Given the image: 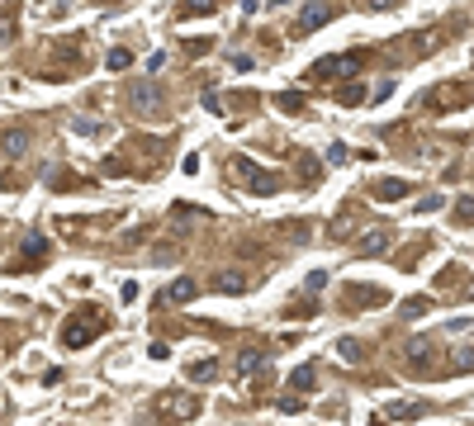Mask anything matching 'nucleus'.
Listing matches in <instances>:
<instances>
[{
	"instance_id": "nucleus-1",
	"label": "nucleus",
	"mask_w": 474,
	"mask_h": 426,
	"mask_svg": "<svg viewBox=\"0 0 474 426\" xmlns=\"http://www.w3.org/2000/svg\"><path fill=\"white\" fill-rule=\"evenodd\" d=\"M105 327H110V317H105V313H95V308H81V313H71V317L62 322V346H71V350L91 346L95 331H105Z\"/></svg>"
},
{
	"instance_id": "nucleus-2",
	"label": "nucleus",
	"mask_w": 474,
	"mask_h": 426,
	"mask_svg": "<svg viewBox=\"0 0 474 426\" xmlns=\"http://www.w3.org/2000/svg\"><path fill=\"white\" fill-rule=\"evenodd\" d=\"M152 412H157V417H171V422H195V417H200V398L195 394H157L152 398Z\"/></svg>"
},
{
	"instance_id": "nucleus-3",
	"label": "nucleus",
	"mask_w": 474,
	"mask_h": 426,
	"mask_svg": "<svg viewBox=\"0 0 474 426\" xmlns=\"http://www.w3.org/2000/svg\"><path fill=\"white\" fill-rule=\"evenodd\" d=\"M365 62V52H342V57H323L308 66V81H337V76H356Z\"/></svg>"
},
{
	"instance_id": "nucleus-4",
	"label": "nucleus",
	"mask_w": 474,
	"mask_h": 426,
	"mask_svg": "<svg viewBox=\"0 0 474 426\" xmlns=\"http://www.w3.org/2000/svg\"><path fill=\"white\" fill-rule=\"evenodd\" d=\"M237 175H242V185H247V194H256V199H266V194H275V189H280V175L275 171H261V166H256V161H237L233 166Z\"/></svg>"
},
{
	"instance_id": "nucleus-5",
	"label": "nucleus",
	"mask_w": 474,
	"mask_h": 426,
	"mask_svg": "<svg viewBox=\"0 0 474 426\" xmlns=\"http://www.w3.org/2000/svg\"><path fill=\"white\" fill-rule=\"evenodd\" d=\"M470 100H474V90L465 85V81H456V85H437V90L422 95V105H427V110H437V114L460 110V105H470Z\"/></svg>"
},
{
	"instance_id": "nucleus-6",
	"label": "nucleus",
	"mask_w": 474,
	"mask_h": 426,
	"mask_svg": "<svg viewBox=\"0 0 474 426\" xmlns=\"http://www.w3.org/2000/svg\"><path fill=\"white\" fill-rule=\"evenodd\" d=\"M128 105H133V114H142V119H157L161 114V85L157 81H133V85H128Z\"/></svg>"
},
{
	"instance_id": "nucleus-7",
	"label": "nucleus",
	"mask_w": 474,
	"mask_h": 426,
	"mask_svg": "<svg viewBox=\"0 0 474 426\" xmlns=\"http://www.w3.org/2000/svg\"><path fill=\"white\" fill-rule=\"evenodd\" d=\"M403 365H408L412 374H432L437 369V341H427V336L403 341Z\"/></svg>"
},
{
	"instance_id": "nucleus-8",
	"label": "nucleus",
	"mask_w": 474,
	"mask_h": 426,
	"mask_svg": "<svg viewBox=\"0 0 474 426\" xmlns=\"http://www.w3.org/2000/svg\"><path fill=\"white\" fill-rule=\"evenodd\" d=\"M389 247H394V227H370V232L356 242V256H361V261H375V256H384Z\"/></svg>"
},
{
	"instance_id": "nucleus-9",
	"label": "nucleus",
	"mask_w": 474,
	"mask_h": 426,
	"mask_svg": "<svg viewBox=\"0 0 474 426\" xmlns=\"http://www.w3.org/2000/svg\"><path fill=\"white\" fill-rule=\"evenodd\" d=\"M389 294L379 289V284H347L342 289V303H347V313H361V303H384Z\"/></svg>"
},
{
	"instance_id": "nucleus-10",
	"label": "nucleus",
	"mask_w": 474,
	"mask_h": 426,
	"mask_svg": "<svg viewBox=\"0 0 474 426\" xmlns=\"http://www.w3.org/2000/svg\"><path fill=\"white\" fill-rule=\"evenodd\" d=\"M403 194H412V185L408 180H398V175H384V180L370 185V199H379V204H398Z\"/></svg>"
},
{
	"instance_id": "nucleus-11",
	"label": "nucleus",
	"mask_w": 474,
	"mask_h": 426,
	"mask_svg": "<svg viewBox=\"0 0 474 426\" xmlns=\"http://www.w3.org/2000/svg\"><path fill=\"white\" fill-rule=\"evenodd\" d=\"M237 374H242V379H261V374H266V350H261V346L242 350V355H237Z\"/></svg>"
},
{
	"instance_id": "nucleus-12",
	"label": "nucleus",
	"mask_w": 474,
	"mask_h": 426,
	"mask_svg": "<svg viewBox=\"0 0 474 426\" xmlns=\"http://www.w3.org/2000/svg\"><path fill=\"white\" fill-rule=\"evenodd\" d=\"M43 256H47V237L43 232H29V237H24V252H19V270L38 266Z\"/></svg>"
},
{
	"instance_id": "nucleus-13",
	"label": "nucleus",
	"mask_w": 474,
	"mask_h": 426,
	"mask_svg": "<svg viewBox=\"0 0 474 426\" xmlns=\"http://www.w3.org/2000/svg\"><path fill=\"white\" fill-rule=\"evenodd\" d=\"M332 15H337L332 5H304V10H299V33H313V29H323V24H328Z\"/></svg>"
},
{
	"instance_id": "nucleus-14",
	"label": "nucleus",
	"mask_w": 474,
	"mask_h": 426,
	"mask_svg": "<svg viewBox=\"0 0 474 426\" xmlns=\"http://www.w3.org/2000/svg\"><path fill=\"white\" fill-rule=\"evenodd\" d=\"M214 289H219V294H247L252 280H247L242 270H223V275H214Z\"/></svg>"
},
{
	"instance_id": "nucleus-15",
	"label": "nucleus",
	"mask_w": 474,
	"mask_h": 426,
	"mask_svg": "<svg viewBox=\"0 0 474 426\" xmlns=\"http://www.w3.org/2000/svg\"><path fill=\"white\" fill-rule=\"evenodd\" d=\"M0 152H5V157H24V152H29V133H24V128H5V133H0Z\"/></svg>"
},
{
	"instance_id": "nucleus-16",
	"label": "nucleus",
	"mask_w": 474,
	"mask_h": 426,
	"mask_svg": "<svg viewBox=\"0 0 474 426\" xmlns=\"http://www.w3.org/2000/svg\"><path fill=\"white\" fill-rule=\"evenodd\" d=\"M195 294H200V284L190 280V275H180V280L166 284V294H161V299H166V303H190Z\"/></svg>"
},
{
	"instance_id": "nucleus-17",
	"label": "nucleus",
	"mask_w": 474,
	"mask_h": 426,
	"mask_svg": "<svg viewBox=\"0 0 474 426\" xmlns=\"http://www.w3.org/2000/svg\"><path fill=\"white\" fill-rule=\"evenodd\" d=\"M337 355H342L347 365H365V360H370V346L356 341V336H342V341H337Z\"/></svg>"
},
{
	"instance_id": "nucleus-18",
	"label": "nucleus",
	"mask_w": 474,
	"mask_h": 426,
	"mask_svg": "<svg viewBox=\"0 0 474 426\" xmlns=\"http://www.w3.org/2000/svg\"><path fill=\"white\" fill-rule=\"evenodd\" d=\"M427 403H417V398H403V403H394V408L384 412V417H394V422H412V417H427Z\"/></svg>"
},
{
	"instance_id": "nucleus-19",
	"label": "nucleus",
	"mask_w": 474,
	"mask_h": 426,
	"mask_svg": "<svg viewBox=\"0 0 474 426\" xmlns=\"http://www.w3.org/2000/svg\"><path fill=\"white\" fill-rule=\"evenodd\" d=\"M313 379H318V369H313V365H299V369L289 374V389H294V398H299V394H308V389H313Z\"/></svg>"
},
{
	"instance_id": "nucleus-20",
	"label": "nucleus",
	"mask_w": 474,
	"mask_h": 426,
	"mask_svg": "<svg viewBox=\"0 0 474 426\" xmlns=\"http://www.w3.org/2000/svg\"><path fill=\"white\" fill-rule=\"evenodd\" d=\"M185 374L195 379V384H214V379H219V365H214V360H195Z\"/></svg>"
},
{
	"instance_id": "nucleus-21",
	"label": "nucleus",
	"mask_w": 474,
	"mask_h": 426,
	"mask_svg": "<svg viewBox=\"0 0 474 426\" xmlns=\"http://www.w3.org/2000/svg\"><path fill=\"white\" fill-rule=\"evenodd\" d=\"M422 313H427V299H422V294H412V299L398 303V317H403V322H417Z\"/></svg>"
},
{
	"instance_id": "nucleus-22",
	"label": "nucleus",
	"mask_w": 474,
	"mask_h": 426,
	"mask_svg": "<svg viewBox=\"0 0 474 426\" xmlns=\"http://www.w3.org/2000/svg\"><path fill=\"white\" fill-rule=\"evenodd\" d=\"M365 100H370V90H365V85H342V90H337V105H365Z\"/></svg>"
},
{
	"instance_id": "nucleus-23",
	"label": "nucleus",
	"mask_w": 474,
	"mask_h": 426,
	"mask_svg": "<svg viewBox=\"0 0 474 426\" xmlns=\"http://www.w3.org/2000/svg\"><path fill=\"white\" fill-rule=\"evenodd\" d=\"M275 110H280V114H299L304 110V95L299 90H289V95L280 90V95H275Z\"/></svg>"
},
{
	"instance_id": "nucleus-24",
	"label": "nucleus",
	"mask_w": 474,
	"mask_h": 426,
	"mask_svg": "<svg viewBox=\"0 0 474 426\" xmlns=\"http://www.w3.org/2000/svg\"><path fill=\"white\" fill-rule=\"evenodd\" d=\"M15 29H19V15H15V10H0V47L15 38Z\"/></svg>"
},
{
	"instance_id": "nucleus-25",
	"label": "nucleus",
	"mask_w": 474,
	"mask_h": 426,
	"mask_svg": "<svg viewBox=\"0 0 474 426\" xmlns=\"http://www.w3.org/2000/svg\"><path fill=\"white\" fill-rule=\"evenodd\" d=\"M451 369H456V374L474 369V346H456V355H451Z\"/></svg>"
},
{
	"instance_id": "nucleus-26",
	"label": "nucleus",
	"mask_w": 474,
	"mask_h": 426,
	"mask_svg": "<svg viewBox=\"0 0 474 426\" xmlns=\"http://www.w3.org/2000/svg\"><path fill=\"white\" fill-rule=\"evenodd\" d=\"M209 15H214L209 0H190V5H180V19H209Z\"/></svg>"
},
{
	"instance_id": "nucleus-27",
	"label": "nucleus",
	"mask_w": 474,
	"mask_h": 426,
	"mask_svg": "<svg viewBox=\"0 0 474 426\" xmlns=\"http://www.w3.org/2000/svg\"><path fill=\"white\" fill-rule=\"evenodd\" d=\"M456 223H460V227L474 223V194H460V199H456Z\"/></svg>"
},
{
	"instance_id": "nucleus-28",
	"label": "nucleus",
	"mask_w": 474,
	"mask_h": 426,
	"mask_svg": "<svg viewBox=\"0 0 474 426\" xmlns=\"http://www.w3.org/2000/svg\"><path fill=\"white\" fill-rule=\"evenodd\" d=\"M313 313H318V308H313L308 299H304V303H294V308H284V317H289V322H304V317H313Z\"/></svg>"
},
{
	"instance_id": "nucleus-29",
	"label": "nucleus",
	"mask_w": 474,
	"mask_h": 426,
	"mask_svg": "<svg viewBox=\"0 0 474 426\" xmlns=\"http://www.w3.org/2000/svg\"><path fill=\"white\" fill-rule=\"evenodd\" d=\"M128 62H133V57H128V47H114L110 57H105V66H110V71H124Z\"/></svg>"
},
{
	"instance_id": "nucleus-30",
	"label": "nucleus",
	"mask_w": 474,
	"mask_h": 426,
	"mask_svg": "<svg viewBox=\"0 0 474 426\" xmlns=\"http://www.w3.org/2000/svg\"><path fill=\"white\" fill-rule=\"evenodd\" d=\"M441 204H446V194H427V199H417V208H412V213H437Z\"/></svg>"
},
{
	"instance_id": "nucleus-31",
	"label": "nucleus",
	"mask_w": 474,
	"mask_h": 426,
	"mask_svg": "<svg viewBox=\"0 0 474 426\" xmlns=\"http://www.w3.org/2000/svg\"><path fill=\"white\" fill-rule=\"evenodd\" d=\"M328 161H332V166H342V161H351L347 142H332V147H328Z\"/></svg>"
},
{
	"instance_id": "nucleus-32",
	"label": "nucleus",
	"mask_w": 474,
	"mask_h": 426,
	"mask_svg": "<svg viewBox=\"0 0 474 426\" xmlns=\"http://www.w3.org/2000/svg\"><path fill=\"white\" fill-rule=\"evenodd\" d=\"M185 52H195V57H200V52H209V38H185Z\"/></svg>"
},
{
	"instance_id": "nucleus-33",
	"label": "nucleus",
	"mask_w": 474,
	"mask_h": 426,
	"mask_svg": "<svg viewBox=\"0 0 474 426\" xmlns=\"http://www.w3.org/2000/svg\"><path fill=\"white\" fill-rule=\"evenodd\" d=\"M299 175H304V180H313V175H318V161L304 157V161H299Z\"/></svg>"
},
{
	"instance_id": "nucleus-34",
	"label": "nucleus",
	"mask_w": 474,
	"mask_h": 426,
	"mask_svg": "<svg viewBox=\"0 0 474 426\" xmlns=\"http://www.w3.org/2000/svg\"><path fill=\"white\" fill-rule=\"evenodd\" d=\"M323 284H328V270H313V275H308V294H313V289H323Z\"/></svg>"
},
{
	"instance_id": "nucleus-35",
	"label": "nucleus",
	"mask_w": 474,
	"mask_h": 426,
	"mask_svg": "<svg viewBox=\"0 0 474 426\" xmlns=\"http://www.w3.org/2000/svg\"><path fill=\"white\" fill-rule=\"evenodd\" d=\"M204 110H214V114H223V100L214 90H204Z\"/></svg>"
},
{
	"instance_id": "nucleus-36",
	"label": "nucleus",
	"mask_w": 474,
	"mask_h": 426,
	"mask_svg": "<svg viewBox=\"0 0 474 426\" xmlns=\"http://www.w3.org/2000/svg\"><path fill=\"white\" fill-rule=\"evenodd\" d=\"M5 185H10V175H5V171H0V189H5Z\"/></svg>"
},
{
	"instance_id": "nucleus-37",
	"label": "nucleus",
	"mask_w": 474,
	"mask_h": 426,
	"mask_svg": "<svg viewBox=\"0 0 474 426\" xmlns=\"http://www.w3.org/2000/svg\"><path fill=\"white\" fill-rule=\"evenodd\" d=\"M465 294H470V299H474V280H470V284H465Z\"/></svg>"
}]
</instances>
